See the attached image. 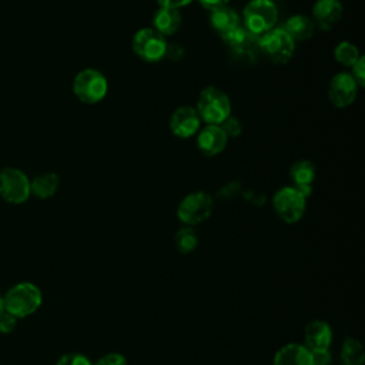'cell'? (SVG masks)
Returning a JSON list of instances; mask_svg holds the SVG:
<instances>
[{
  "mask_svg": "<svg viewBox=\"0 0 365 365\" xmlns=\"http://www.w3.org/2000/svg\"><path fill=\"white\" fill-rule=\"evenodd\" d=\"M195 110L205 124L220 125L231 115V101L222 90L210 86L201 90Z\"/></svg>",
  "mask_w": 365,
  "mask_h": 365,
  "instance_id": "obj_1",
  "label": "cell"
},
{
  "mask_svg": "<svg viewBox=\"0 0 365 365\" xmlns=\"http://www.w3.org/2000/svg\"><path fill=\"white\" fill-rule=\"evenodd\" d=\"M4 298V311L10 312L16 318H23L41 305V291L31 282H20L11 287Z\"/></svg>",
  "mask_w": 365,
  "mask_h": 365,
  "instance_id": "obj_2",
  "label": "cell"
},
{
  "mask_svg": "<svg viewBox=\"0 0 365 365\" xmlns=\"http://www.w3.org/2000/svg\"><path fill=\"white\" fill-rule=\"evenodd\" d=\"M278 19V9L272 0H250L242 10L244 27L255 36L274 29Z\"/></svg>",
  "mask_w": 365,
  "mask_h": 365,
  "instance_id": "obj_3",
  "label": "cell"
},
{
  "mask_svg": "<svg viewBox=\"0 0 365 365\" xmlns=\"http://www.w3.org/2000/svg\"><path fill=\"white\" fill-rule=\"evenodd\" d=\"M107 78L96 68H84L78 71L73 80V93L81 103H100L107 96Z\"/></svg>",
  "mask_w": 365,
  "mask_h": 365,
  "instance_id": "obj_4",
  "label": "cell"
},
{
  "mask_svg": "<svg viewBox=\"0 0 365 365\" xmlns=\"http://www.w3.org/2000/svg\"><path fill=\"white\" fill-rule=\"evenodd\" d=\"M214 210V200L208 192L204 191H195L182 198V201L178 204L177 208V217L178 220L187 225L194 227L212 214Z\"/></svg>",
  "mask_w": 365,
  "mask_h": 365,
  "instance_id": "obj_5",
  "label": "cell"
},
{
  "mask_svg": "<svg viewBox=\"0 0 365 365\" xmlns=\"http://www.w3.org/2000/svg\"><path fill=\"white\" fill-rule=\"evenodd\" d=\"M258 50H261L272 63L285 64L294 54L295 41L284 31L282 27H274L259 36Z\"/></svg>",
  "mask_w": 365,
  "mask_h": 365,
  "instance_id": "obj_6",
  "label": "cell"
},
{
  "mask_svg": "<svg viewBox=\"0 0 365 365\" xmlns=\"http://www.w3.org/2000/svg\"><path fill=\"white\" fill-rule=\"evenodd\" d=\"M272 207L277 215L287 224L298 222L307 210V198L292 185L279 188L272 197Z\"/></svg>",
  "mask_w": 365,
  "mask_h": 365,
  "instance_id": "obj_7",
  "label": "cell"
},
{
  "mask_svg": "<svg viewBox=\"0 0 365 365\" xmlns=\"http://www.w3.org/2000/svg\"><path fill=\"white\" fill-rule=\"evenodd\" d=\"M133 51L145 63H157L165 57L167 40L153 27L140 29L131 41Z\"/></svg>",
  "mask_w": 365,
  "mask_h": 365,
  "instance_id": "obj_8",
  "label": "cell"
},
{
  "mask_svg": "<svg viewBox=\"0 0 365 365\" xmlns=\"http://www.w3.org/2000/svg\"><path fill=\"white\" fill-rule=\"evenodd\" d=\"M30 195V180L21 170L14 167L0 170V197L6 202L23 204Z\"/></svg>",
  "mask_w": 365,
  "mask_h": 365,
  "instance_id": "obj_9",
  "label": "cell"
},
{
  "mask_svg": "<svg viewBox=\"0 0 365 365\" xmlns=\"http://www.w3.org/2000/svg\"><path fill=\"white\" fill-rule=\"evenodd\" d=\"M358 93V84L351 73H336L328 86V98L338 107L345 108L355 101Z\"/></svg>",
  "mask_w": 365,
  "mask_h": 365,
  "instance_id": "obj_10",
  "label": "cell"
},
{
  "mask_svg": "<svg viewBox=\"0 0 365 365\" xmlns=\"http://www.w3.org/2000/svg\"><path fill=\"white\" fill-rule=\"evenodd\" d=\"M201 118L191 106H182L174 110L170 117V130L175 137L190 138L200 130Z\"/></svg>",
  "mask_w": 365,
  "mask_h": 365,
  "instance_id": "obj_11",
  "label": "cell"
},
{
  "mask_svg": "<svg viewBox=\"0 0 365 365\" xmlns=\"http://www.w3.org/2000/svg\"><path fill=\"white\" fill-rule=\"evenodd\" d=\"M332 328L324 319H314L307 324L304 329V345L311 351H325L332 344Z\"/></svg>",
  "mask_w": 365,
  "mask_h": 365,
  "instance_id": "obj_12",
  "label": "cell"
},
{
  "mask_svg": "<svg viewBox=\"0 0 365 365\" xmlns=\"http://www.w3.org/2000/svg\"><path fill=\"white\" fill-rule=\"evenodd\" d=\"M342 3L339 0H317L312 7V23L315 27L329 31L342 17Z\"/></svg>",
  "mask_w": 365,
  "mask_h": 365,
  "instance_id": "obj_13",
  "label": "cell"
},
{
  "mask_svg": "<svg viewBox=\"0 0 365 365\" xmlns=\"http://www.w3.org/2000/svg\"><path fill=\"white\" fill-rule=\"evenodd\" d=\"M227 143L228 137L220 125L207 124L204 128L198 130L197 145L198 150L207 157H214L222 153L227 147Z\"/></svg>",
  "mask_w": 365,
  "mask_h": 365,
  "instance_id": "obj_14",
  "label": "cell"
},
{
  "mask_svg": "<svg viewBox=\"0 0 365 365\" xmlns=\"http://www.w3.org/2000/svg\"><path fill=\"white\" fill-rule=\"evenodd\" d=\"M222 40L234 53L240 56H252L258 50L259 36L252 34L250 30L240 24L234 30L222 36Z\"/></svg>",
  "mask_w": 365,
  "mask_h": 365,
  "instance_id": "obj_15",
  "label": "cell"
},
{
  "mask_svg": "<svg viewBox=\"0 0 365 365\" xmlns=\"http://www.w3.org/2000/svg\"><path fill=\"white\" fill-rule=\"evenodd\" d=\"M315 165L309 160H299L294 163L289 170L292 187L297 191H299L305 198H308L312 194V182L315 180Z\"/></svg>",
  "mask_w": 365,
  "mask_h": 365,
  "instance_id": "obj_16",
  "label": "cell"
},
{
  "mask_svg": "<svg viewBox=\"0 0 365 365\" xmlns=\"http://www.w3.org/2000/svg\"><path fill=\"white\" fill-rule=\"evenodd\" d=\"M274 365H314L312 354L304 344H285L274 355Z\"/></svg>",
  "mask_w": 365,
  "mask_h": 365,
  "instance_id": "obj_17",
  "label": "cell"
},
{
  "mask_svg": "<svg viewBox=\"0 0 365 365\" xmlns=\"http://www.w3.org/2000/svg\"><path fill=\"white\" fill-rule=\"evenodd\" d=\"M181 21L182 19L180 10L160 7L153 17V29L165 37L177 33Z\"/></svg>",
  "mask_w": 365,
  "mask_h": 365,
  "instance_id": "obj_18",
  "label": "cell"
},
{
  "mask_svg": "<svg viewBox=\"0 0 365 365\" xmlns=\"http://www.w3.org/2000/svg\"><path fill=\"white\" fill-rule=\"evenodd\" d=\"M210 24L222 37L234 30L237 26H240V17L237 11L227 4L211 11Z\"/></svg>",
  "mask_w": 365,
  "mask_h": 365,
  "instance_id": "obj_19",
  "label": "cell"
},
{
  "mask_svg": "<svg viewBox=\"0 0 365 365\" xmlns=\"http://www.w3.org/2000/svg\"><path fill=\"white\" fill-rule=\"evenodd\" d=\"M282 29L294 41H304L312 37L315 26L308 16L294 14L284 23Z\"/></svg>",
  "mask_w": 365,
  "mask_h": 365,
  "instance_id": "obj_20",
  "label": "cell"
},
{
  "mask_svg": "<svg viewBox=\"0 0 365 365\" xmlns=\"http://www.w3.org/2000/svg\"><path fill=\"white\" fill-rule=\"evenodd\" d=\"M60 185V178L56 173H44L40 175H36L30 181V191L34 197L40 200H47L53 197Z\"/></svg>",
  "mask_w": 365,
  "mask_h": 365,
  "instance_id": "obj_21",
  "label": "cell"
},
{
  "mask_svg": "<svg viewBox=\"0 0 365 365\" xmlns=\"http://www.w3.org/2000/svg\"><path fill=\"white\" fill-rule=\"evenodd\" d=\"M341 361L344 365H364L365 351L359 339L346 336L341 346Z\"/></svg>",
  "mask_w": 365,
  "mask_h": 365,
  "instance_id": "obj_22",
  "label": "cell"
},
{
  "mask_svg": "<svg viewBox=\"0 0 365 365\" xmlns=\"http://www.w3.org/2000/svg\"><path fill=\"white\" fill-rule=\"evenodd\" d=\"M174 244L181 254L192 252L198 245V235L192 227H182L175 232Z\"/></svg>",
  "mask_w": 365,
  "mask_h": 365,
  "instance_id": "obj_23",
  "label": "cell"
},
{
  "mask_svg": "<svg viewBox=\"0 0 365 365\" xmlns=\"http://www.w3.org/2000/svg\"><path fill=\"white\" fill-rule=\"evenodd\" d=\"M334 57L339 64H342L345 67H352L361 56H359V50L355 44H352L349 41H341L334 50Z\"/></svg>",
  "mask_w": 365,
  "mask_h": 365,
  "instance_id": "obj_24",
  "label": "cell"
},
{
  "mask_svg": "<svg viewBox=\"0 0 365 365\" xmlns=\"http://www.w3.org/2000/svg\"><path fill=\"white\" fill-rule=\"evenodd\" d=\"M56 365H93V362L90 361L88 356H86L84 354L80 352H70V354H64L57 362Z\"/></svg>",
  "mask_w": 365,
  "mask_h": 365,
  "instance_id": "obj_25",
  "label": "cell"
},
{
  "mask_svg": "<svg viewBox=\"0 0 365 365\" xmlns=\"http://www.w3.org/2000/svg\"><path fill=\"white\" fill-rule=\"evenodd\" d=\"M220 127L224 130V133L227 134V137H237V135H240L241 131H242V125H241L240 120L235 118V117H232V115H230L227 120H224V121L220 124Z\"/></svg>",
  "mask_w": 365,
  "mask_h": 365,
  "instance_id": "obj_26",
  "label": "cell"
},
{
  "mask_svg": "<svg viewBox=\"0 0 365 365\" xmlns=\"http://www.w3.org/2000/svg\"><path fill=\"white\" fill-rule=\"evenodd\" d=\"M93 365H128V361L120 352H110L98 358Z\"/></svg>",
  "mask_w": 365,
  "mask_h": 365,
  "instance_id": "obj_27",
  "label": "cell"
},
{
  "mask_svg": "<svg viewBox=\"0 0 365 365\" xmlns=\"http://www.w3.org/2000/svg\"><path fill=\"white\" fill-rule=\"evenodd\" d=\"M352 68V77L356 81L358 87H364L365 84V57L361 56L358 61L351 67Z\"/></svg>",
  "mask_w": 365,
  "mask_h": 365,
  "instance_id": "obj_28",
  "label": "cell"
},
{
  "mask_svg": "<svg viewBox=\"0 0 365 365\" xmlns=\"http://www.w3.org/2000/svg\"><path fill=\"white\" fill-rule=\"evenodd\" d=\"M16 324H17V318L10 312L4 311L0 314V332L10 334L16 328Z\"/></svg>",
  "mask_w": 365,
  "mask_h": 365,
  "instance_id": "obj_29",
  "label": "cell"
},
{
  "mask_svg": "<svg viewBox=\"0 0 365 365\" xmlns=\"http://www.w3.org/2000/svg\"><path fill=\"white\" fill-rule=\"evenodd\" d=\"M311 354H312L314 365H329V362L332 361V355H331L329 349L315 351V352H311Z\"/></svg>",
  "mask_w": 365,
  "mask_h": 365,
  "instance_id": "obj_30",
  "label": "cell"
},
{
  "mask_svg": "<svg viewBox=\"0 0 365 365\" xmlns=\"http://www.w3.org/2000/svg\"><path fill=\"white\" fill-rule=\"evenodd\" d=\"M192 0H157L160 7H165V9H177L180 10L181 7H185L191 3Z\"/></svg>",
  "mask_w": 365,
  "mask_h": 365,
  "instance_id": "obj_31",
  "label": "cell"
},
{
  "mask_svg": "<svg viewBox=\"0 0 365 365\" xmlns=\"http://www.w3.org/2000/svg\"><path fill=\"white\" fill-rule=\"evenodd\" d=\"M182 54H184V48L181 46H178V44H171V46L168 44L167 46V51H165L167 58H170L173 61H177L182 57Z\"/></svg>",
  "mask_w": 365,
  "mask_h": 365,
  "instance_id": "obj_32",
  "label": "cell"
},
{
  "mask_svg": "<svg viewBox=\"0 0 365 365\" xmlns=\"http://www.w3.org/2000/svg\"><path fill=\"white\" fill-rule=\"evenodd\" d=\"M198 3H200L204 9L212 11V10H215V9H220V7H222V6H227V4H228V0H198Z\"/></svg>",
  "mask_w": 365,
  "mask_h": 365,
  "instance_id": "obj_33",
  "label": "cell"
},
{
  "mask_svg": "<svg viewBox=\"0 0 365 365\" xmlns=\"http://www.w3.org/2000/svg\"><path fill=\"white\" fill-rule=\"evenodd\" d=\"M4 312V298L0 295V314Z\"/></svg>",
  "mask_w": 365,
  "mask_h": 365,
  "instance_id": "obj_34",
  "label": "cell"
}]
</instances>
